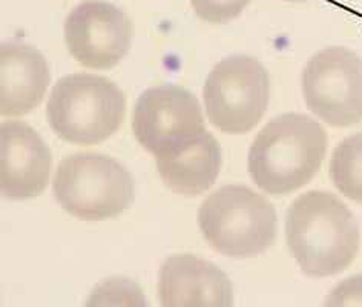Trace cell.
<instances>
[{"instance_id":"6da1fadb","label":"cell","mask_w":362,"mask_h":307,"mask_svg":"<svg viewBox=\"0 0 362 307\" xmlns=\"http://www.w3.org/2000/svg\"><path fill=\"white\" fill-rule=\"evenodd\" d=\"M286 241L303 272L324 278L344 272L359 249V226L332 192L309 191L295 198L286 215Z\"/></svg>"},{"instance_id":"7a4b0ae2","label":"cell","mask_w":362,"mask_h":307,"mask_svg":"<svg viewBox=\"0 0 362 307\" xmlns=\"http://www.w3.org/2000/svg\"><path fill=\"white\" fill-rule=\"evenodd\" d=\"M327 152V134L304 114L272 119L253 140L247 168L261 191L286 195L305 186L318 173Z\"/></svg>"},{"instance_id":"3957f363","label":"cell","mask_w":362,"mask_h":307,"mask_svg":"<svg viewBox=\"0 0 362 307\" xmlns=\"http://www.w3.org/2000/svg\"><path fill=\"white\" fill-rule=\"evenodd\" d=\"M126 98L102 76L77 72L62 77L48 98L47 119L62 140L81 146L102 143L122 126Z\"/></svg>"},{"instance_id":"277c9868","label":"cell","mask_w":362,"mask_h":307,"mask_svg":"<svg viewBox=\"0 0 362 307\" xmlns=\"http://www.w3.org/2000/svg\"><path fill=\"white\" fill-rule=\"evenodd\" d=\"M197 219L207 245L230 258L259 255L276 238L274 204L247 186L216 189L203 202Z\"/></svg>"},{"instance_id":"5b68a950","label":"cell","mask_w":362,"mask_h":307,"mask_svg":"<svg viewBox=\"0 0 362 307\" xmlns=\"http://www.w3.org/2000/svg\"><path fill=\"white\" fill-rule=\"evenodd\" d=\"M52 192L63 209L76 219L102 221L128 209L134 200V180L115 158L78 152L59 163Z\"/></svg>"},{"instance_id":"8992f818","label":"cell","mask_w":362,"mask_h":307,"mask_svg":"<svg viewBox=\"0 0 362 307\" xmlns=\"http://www.w3.org/2000/svg\"><path fill=\"white\" fill-rule=\"evenodd\" d=\"M203 100L215 128L226 134H246L255 128L267 111V71L249 56L223 59L206 79Z\"/></svg>"},{"instance_id":"52a82bcc","label":"cell","mask_w":362,"mask_h":307,"mask_svg":"<svg viewBox=\"0 0 362 307\" xmlns=\"http://www.w3.org/2000/svg\"><path fill=\"white\" fill-rule=\"evenodd\" d=\"M303 94L309 110L333 128L362 122V59L344 47L316 52L303 71Z\"/></svg>"},{"instance_id":"ba28073f","label":"cell","mask_w":362,"mask_h":307,"mask_svg":"<svg viewBox=\"0 0 362 307\" xmlns=\"http://www.w3.org/2000/svg\"><path fill=\"white\" fill-rule=\"evenodd\" d=\"M135 139L152 156L166 157L183 151L206 132L197 97L177 85L144 91L132 114Z\"/></svg>"},{"instance_id":"9c48e42d","label":"cell","mask_w":362,"mask_h":307,"mask_svg":"<svg viewBox=\"0 0 362 307\" xmlns=\"http://www.w3.org/2000/svg\"><path fill=\"white\" fill-rule=\"evenodd\" d=\"M63 34L69 54L80 65L110 69L129 52L132 22L119 6L105 0H85L66 16Z\"/></svg>"},{"instance_id":"30bf717a","label":"cell","mask_w":362,"mask_h":307,"mask_svg":"<svg viewBox=\"0 0 362 307\" xmlns=\"http://www.w3.org/2000/svg\"><path fill=\"white\" fill-rule=\"evenodd\" d=\"M51 151L47 143L23 122L0 126V191L6 200L39 197L49 182Z\"/></svg>"},{"instance_id":"8fae6325","label":"cell","mask_w":362,"mask_h":307,"mask_svg":"<svg viewBox=\"0 0 362 307\" xmlns=\"http://www.w3.org/2000/svg\"><path fill=\"white\" fill-rule=\"evenodd\" d=\"M158 298L163 307H230V279L214 263L191 254L166 258L158 272Z\"/></svg>"},{"instance_id":"7c38bea8","label":"cell","mask_w":362,"mask_h":307,"mask_svg":"<svg viewBox=\"0 0 362 307\" xmlns=\"http://www.w3.org/2000/svg\"><path fill=\"white\" fill-rule=\"evenodd\" d=\"M48 62L31 45L6 42L0 47V114L17 117L37 108L49 86Z\"/></svg>"},{"instance_id":"4fadbf2b","label":"cell","mask_w":362,"mask_h":307,"mask_svg":"<svg viewBox=\"0 0 362 307\" xmlns=\"http://www.w3.org/2000/svg\"><path fill=\"white\" fill-rule=\"evenodd\" d=\"M221 163L220 143L206 131L183 151L174 156L158 157L157 170L172 192L197 197L215 185Z\"/></svg>"},{"instance_id":"5bb4252c","label":"cell","mask_w":362,"mask_h":307,"mask_svg":"<svg viewBox=\"0 0 362 307\" xmlns=\"http://www.w3.org/2000/svg\"><path fill=\"white\" fill-rule=\"evenodd\" d=\"M330 178L344 197L362 204V132L350 135L334 148Z\"/></svg>"},{"instance_id":"9a60e30c","label":"cell","mask_w":362,"mask_h":307,"mask_svg":"<svg viewBox=\"0 0 362 307\" xmlns=\"http://www.w3.org/2000/svg\"><path fill=\"white\" fill-rule=\"evenodd\" d=\"M189 2L202 21L221 25L237 19L252 0H189Z\"/></svg>"},{"instance_id":"2e32d148","label":"cell","mask_w":362,"mask_h":307,"mask_svg":"<svg viewBox=\"0 0 362 307\" xmlns=\"http://www.w3.org/2000/svg\"><path fill=\"white\" fill-rule=\"evenodd\" d=\"M325 306H362V275L341 282L330 292Z\"/></svg>"},{"instance_id":"e0dca14e","label":"cell","mask_w":362,"mask_h":307,"mask_svg":"<svg viewBox=\"0 0 362 307\" xmlns=\"http://www.w3.org/2000/svg\"><path fill=\"white\" fill-rule=\"evenodd\" d=\"M284 2H305V0H284Z\"/></svg>"}]
</instances>
